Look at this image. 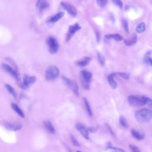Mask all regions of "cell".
Wrapping results in <instances>:
<instances>
[{"mask_svg":"<svg viewBox=\"0 0 152 152\" xmlns=\"http://www.w3.org/2000/svg\"><path fill=\"white\" fill-rule=\"evenodd\" d=\"M122 24L125 31L126 33H128V23L126 20H123L122 21Z\"/></svg>","mask_w":152,"mask_h":152,"instance_id":"cell-27","label":"cell"},{"mask_svg":"<svg viewBox=\"0 0 152 152\" xmlns=\"http://www.w3.org/2000/svg\"><path fill=\"white\" fill-rule=\"evenodd\" d=\"M97 56H98V59H99V61L100 62V63L103 65L104 64V61H105V59H104V58L103 57V56L102 55H101L100 53H98L97 54Z\"/></svg>","mask_w":152,"mask_h":152,"instance_id":"cell-28","label":"cell"},{"mask_svg":"<svg viewBox=\"0 0 152 152\" xmlns=\"http://www.w3.org/2000/svg\"><path fill=\"white\" fill-rule=\"evenodd\" d=\"M136 42H137V36H136V35H134V37L131 40L129 39V40H125V43L128 46L133 45Z\"/></svg>","mask_w":152,"mask_h":152,"instance_id":"cell-22","label":"cell"},{"mask_svg":"<svg viewBox=\"0 0 152 152\" xmlns=\"http://www.w3.org/2000/svg\"><path fill=\"white\" fill-rule=\"evenodd\" d=\"M117 74L119 75L120 77L125 78V79H128L129 78V74H126V73H123V72H117Z\"/></svg>","mask_w":152,"mask_h":152,"instance_id":"cell-31","label":"cell"},{"mask_svg":"<svg viewBox=\"0 0 152 152\" xmlns=\"http://www.w3.org/2000/svg\"><path fill=\"white\" fill-rule=\"evenodd\" d=\"M2 68L8 74H10L13 78H14L17 81H19V75L18 72L16 70H15L14 68L11 67L10 65L6 64H2Z\"/></svg>","mask_w":152,"mask_h":152,"instance_id":"cell-8","label":"cell"},{"mask_svg":"<svg viewBox=\"0 0 152 152\" xmlns=\"http://www.w3.org/2000/svg\"><path fill=\"white\" fill-rule=\"evenodd\" d=\"M47 45L49 48V51L51 53H56L58 50L59 45L58 41L53 37H49L46 40Z\"/></svg>","mask_w":152,"mask_h":152,"instance_id":"cell-5","label":"cell"},{"mask_svg":"<svg viewBox=\"0 0 152 152\" xmlns=\"http://www.w3.org/2000/svg\"><path fill=\"white\" fill-rule=\"evenodd\" d=\"M92 77V74L91 72L83 70L81 72V83L83 87L86 89L89 88V85Z\"/></svg>","mask_w":152,"mask_h":152,"instance_id":"cell-4","label":"cell"},{"mask_svg":"<svg viewBox=\"0 0 152 152\" xmlns=\"http://www.w3.org/2000/svg\"><path fill=\"white\" fill-rule=\"evenodd\" d=\"M80 28H81V27L79 26L78 24H75L74 25L70 26L69 27L68 32L66 36V41L69 40L72 37V36L74 34V33L77 32L78 30H79Z\"/></svg>","mask_w":152,"mask_h":152,"instance_id":"cell-11","label":"cell"},{"mask_svg":"<svg viewBox=\"0 0 152 152\" xmlns=\"http://www.w3.org/2000/svg\"><path fill=\"white\" fill-rule=\"evenodd\" d=\"M59 74V69L55 65H50L48 67L45 72V77L47 80L50 81L56 78Z\"/></svg>","mask_w":152,"mask_h":152,"instance_id":"cell-2","label":"cell"},{"mask_svg":"<svg viewBox=\"0 0 152 152\" xmlns=\"http://www.w3.org/2000/svg\"><path fill=\"white\" fill-rule=\"evenodd\" d=\"M145 61H146L149 64H150L151 65H152V59H151L150 57H148V58H146Z\"/></svg>","mask_w":152,"mask_h":152,"instance_id":"cell-34","label":"cell"},{"mask_svg":"<svg viewBox=\"0 0 152 152\" xmlns=\"http://www.w3.org/2000/svg\"><path fill=\"white\" fill-rule=\"evenodd\" d=\"M61 5L62 8L65 10L71 16L75 17L77 15V10L71 4L66 2H61Z\"/></svg>","mask_w":152,"mask_h":152,"instance_id":"cell-7","label":"cell"},{"mask_svg":"<svg viewBox=\"0 0 152 152\" xmlns=\"http://www.w3.org/2000/svg\"><path fill=\"white\" fill-rule=\"evenodd\" d=\"M77 129L80 132V133L86 138V139H88V134H89V128H87L85 125L81 124H77Z\"/></svg>","mask_w":152,"mask_h":152,"instance_id":"cell-12","label":"cell"},{"mask_svg":"<svg viewBox=\"0 0 152 152\" xmlns=\"http://www.w3.org/2000/svg\"><path fill=\"white\" fill-rule=\"evenodd\" d=\"M146 98V104L150 107L152 109V99H150L148 97H145Z\"/></svg>","mask_w":152,"mask_h":152,"instance_id":"cell-32","label":"cell"},{"mask_svg":"<svg viewBox=\"0 0 152 152\" xmlns=\"http://www.w3.org/2000/svg\"><path fill=\"white\" fill-rule=\"evenodd\" d=\"M119 122H120V124L121 125L125 127V128H126L128 126V125H127V122L125 119V118L124 116H121L120 117V119H119Z\"/></svg>","mask_w":152,"mask_h":152,"instance_id":"cell-25","label":"cell"},{"mask_svg":"<svg viewBox=\"0 0 152 152\" xmlns=\"http://www.w3.org/2000/svg\"><path fill=\"white\" fill-rule=\"evenodd\" d=\"M71 141H72V144H73L74 145H75V146H80V144L78 143V141L75 139V138L74 136L71 135Z\"/></svg>","mask_w":152,"mask_h":152,"instance_id":"cell-29","label":"cell"},{"mask_svg":"<svg viewBox=\"0 0 152 152\" xmlns=\"http://www.w3.org/2000/svg\"><path fill=\"white\" fill-rule=\"evenodd\" d=\"M132 135L138 140H141L144 138V134L141 132H139L135 129L131 130Z\"/></svg>","mask_w":152,"mask_h":152,"instance_id":"cell-17","label":"cell"},{"mask_svg":"<svg viewBox=\"0 0 152 152\" xmlns=\"http://www.w3.org/2000/svg\"><path fill=\"white\" fill-rule=\"evenodd\" d=\"M91 59L89 57H84L83 59H82L81 60L78 61L77 62V64L80 66H86L87 65H88Z\"/></svg>","mask_w":152,"mask_h":152,"instance_id":"cell-19","label":"cell"},{"mask_svg":"<svg viewBox=\"0 0 152 152\" xmlns=\"http://www.w3.org/2000/svg\"><path fill=\"white\" fill-rule=\"evenodd\" d=\"M135 118L140 123L150 121L152 119V110L148 109H142L135 113Z\"/></svg>","mask_w":152,"mask_h":152,"instance_id":"cell-1","label":"cell"},{"mask_svg":"<svg viewBox=\"0 0 152 152\" xmlns=\"http://www.w3.org/2000/svg\"><path fill=\"white\" fill-rule=\"evenodd\" d=\"M116 75V73H112L111 74H110L108 77H107V80L109 82V84H110V87L113 88H116L117 87V83H116V81L114 80L113 78Z\"/></svg>","mask_w":152,"mask_h":152,"instance_id":"cell-15","label":"cell"},{"mask_svg":"<svg viewBox=\"0 0 152 152\" xmlns=\"http://www.w3.org/2000/svg\"><path fill=\"white\" fill-rule=\"evenodd\" d=\"M5 127L11 131H17L21 128L22 126L20 123L13 122H5L4 123Z\"/></svg>","mask_w":152,"mask_h":152,"instance_id":"cell-10","label":"cell"},{"mask_svg":"<svg viewBox=\"0 0 152 152\" xmlns=\"http://www.w3.org/2000/svg\"><path fill=\"white\" fill-rule=\"evenodd\" d=\"M129 148L131 149V151H134V152H137V151H140L137 146H135V145H129Z\"/></svg>","mask_w":152,"mask_h":152,"instance_id":"cell-33","label":"cell"},{"mask_svg":"<svg viewBox=\"0 0 152 152\" xmlns=\"http://www.w3.org/2000/svg\"><path fill=\"white\" fill-rule=\"evenodd\" d=\"M96 2L99 6H100V7H103L107 4V0H96Z\"/></svg>","mask_w":152,"mask_h":152,"instance_id":"cell-26","label":"cell"},{"mask_svg":"<svg viewBox=\"0 0 152 152\" xmlns=\"http://www.w3.org/2000/svg\"><path fill=\"white\" fill-rule=\"evenodd\" d=\"M105 37L107 39H112L116 40H122L123 37L122 36H121L119 34H106L105 35Z\"/></svg>","mask_w":152,"mask_h":152,"instance_id":"cell-20","label":"cell"},{"mask_svg":"<svg viewBox=\"0 0 152 152\" xmlns=\"http://www.w3.org/2000/svg\"><path fill=\"white\" fill-rule=\"evenodd\" d=\"M62 79L64 81V82L65 83V84L67 85V86L72 90V91L77 95V96H78L79 93H78V86L77 84V83L74 81H72L70 79L64 77V76H62Z\"/></svg>","mask_w":152,"mask_h":152,"instance_id":"cell-6","label":"cell"},{"mask_svg":"<svg viewBox=\"0 0 152 152\" xmlns=\"http://www.w3.org/2000/svg\"><path fill=\"white\" fill-rule=\"evenodd\" d=\"M43 124H44V126H45V128L46 129V130H47L49 132H50V133H51V134H54V133L55 132V128H54V126H53L52 124L50 121H45L44 123H43Z\"/></svg>","mask_w":152,"mask_h":152,"instance_id":"cell-16","label":"cell"},{"mask_svg":"<svg viewBox=\"0 0 152 152\" xmlns=\"http://www.w3.org/2000/svg\"><path fill=\"white\" fill-rule=\"evenodd\" d=\"M5 87H6V88L7 89V90L8 91V92L14 97V98H16V93H15V90L14 89V88L12 87H11L10 85L9 84H6L5 85Z\"/></svg>","mask_w":152,"mask_h":152,"instance_id":"cell-23","label":"cell"},{"mask_svg":"<svg viewBox=\"0 0 152 152\" xmlns=\"http://www.w3.org/2000/svg\"><path fill=\"white\" fill-rule=\"evenodd\" d=\"M83 100H84V104H85V106H86V110L87 111L88 114L90 116H91L92 115V111H91V107H90V106L89 105L88 100L86 98H83Z\"/></svg>","mask_w":152,"mask_h":152,"instance_id":"cell-24","label":"cell"},{"mask_svg":"<svg viewBox=\"0 0 152 152\" xmlns=\"http://www.w3.org/2000/svg\"><path fill=\"white\" fill-rule=\"evenodd\" d=\"M36 8L39 11H43L49 7V4L46 0H37L36 4Z\"/></svg>","mask_w":152,"mask_h":152,"instance_id":"cell-13","label":"cell"},{"mask_svg":"<svg viewBox=\"0 0 152 152\" xmlns=\"http://www.w3.org/2000/svg\"><path fill=\"white\" fill-rule=\"evenodd\" d=\"M36 80V78L34 76H29V75H25L24 77L23 82L21 84V87L23 89L27 88L31 84L34 83Z\"/></svg>","mask_w":152,"mask_h":152,"instance_id":"cell-9","label":"cell"},{"mask_svg":"<svg viewBox=\"0 0 152 152\" xmlns=\"http://www.w3.org/2000/svg\"><path fill=\"white\" fill-rule=\"evenodd\" d=\"M113 4L117 6H118L119 8L122 7V2L121 0H112Z\"/></svg>","mask_w":152,"mask_h":152,"instance_id":"cell-30","label":"cell"},{"mask_svg":"<svg viewBox=\"0 0 152 152\" xmlns=\"http://www.w3.org/2000/svg\"><path fill=\"white\" fill-rule=\"evenodd\" d=\"M145 29V25L144 24V23H140V24H138L136 27V31L138 33H142Z\"/></svg>","mask_w":152,"mask_h":152,"instance_id":"cell-21","label":"cell"},{"mask_svg":"<svg viewBox=\"0 0 152 152\" xmlns=\"http://www.w3.org/2000/svg\"><path fill=\"white\" fill-rule=\"evenodd\" d=\"M129 104L132 106H139L146 104L145 97H138L135 96H129L128 98Z\"/></svg>","mask_w":152,"mask_h":152,"instance_id":"cell-3","label":"cell"},{"mask_svg":"<svg viewBox=\"0 0 152 152\" xmlns=\"http://www.w3.org/2000/svg\"><path fill=\"white\" fill-rule=\"evenodd\" d=\"M64 15V13L63 12H59L57 14H56L55 15L52 16V17H50L49 18V20H48L49 23H54L57 22L59 19H61L63 15Z\"/></svg>","mask_w":152,"mask_h":152,"instance_id":"cell-14","label":"cell"},{"mask_svg":"<svg viewBox=\"0 0 152 152\" xmlns=\"http://www.w3.org/2000/svg\"><path fill=\"white\" fill-rule=\"evenodd\" d=\"M11 107L12 108V109L16 112V113L20 116L21 118H24V112H23V110L20 109V107L15 103H11Z\"/></svg>","mask_w":152,"mask_h":152,"instance_id":"cell-18","label":"cell"}]
</instances>
